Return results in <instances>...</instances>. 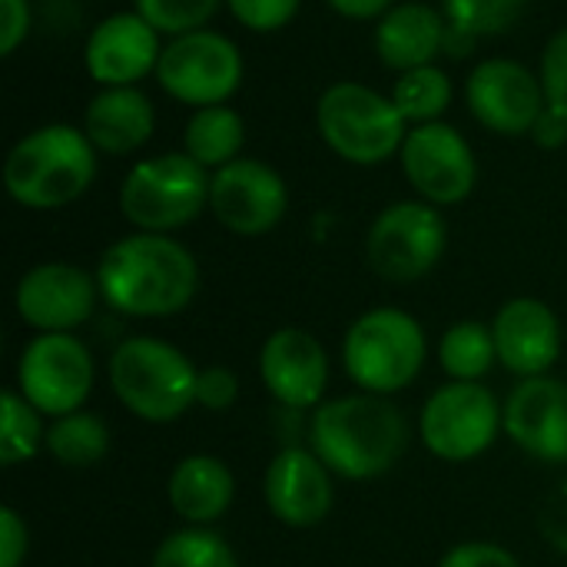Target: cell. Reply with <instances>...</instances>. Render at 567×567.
Segmentation results:
<instances>
[{"label":"cell","instance_id":"6da1fadb","mask_svg":"<svg viewBox=\"0 0 567 567\" xmlns=\"http://www.w3.org/2000/svg\"><path fill=\"white\" fill-rule=\"evenodd\" d=\"M96 286L103 302L123 316L166 319L193 302L199 266L183 243L163 233H136L103 252Z\"/></svg>","mask_w":567,"mask_h":567},{"label":"cell","instance_id":"7a4b0ae2","mask_svg":"<svg viewBox=\"0 0 567 567\" xmlns=\"http://www.w3.org/2000/svg\"><path fill=\"white\" fill-rule=\"evenodd\" d=\"M405 445L409 422L385 395L355 392L312 409L309 449L346 482H369L392 472Z\"/></svg>","mask_w":567,"mask_h":567},{"label":"cell","instance_id":"3957f363","mask_svg":"<svg viewBox=\"0 0 567 567\" xmlns=\"http://www.w3.org/2000/svg\"><path fill=\"white\" fill-rule=\"evenodd\" d=\"M199 369L166 339L133 336L110 355V385L126 412L143 422L166 425L196 405Z\"/></svg>","mask_w":567,"mask_h":567},{"label":"cell","instance_id":"277c9868","mask_svg":"<svg viewBox=\"0 0 567 567\" xmlns=\"http://www.w3.org/2000/svg\"><path fill=\"white\" fill-rule=\"evenodd\" d=\"M93 143L66 123L23 136L3 163L7 193L27 209H60L80 199L93 183Z\"/></svg>","mask_w":567,"mask_h":567},{"label":"cell","instance_id":"5b68a950","mask_svg":"<svg viewBox=\"0 0 567 567\" xmlns=\"http://www.w3.org/2000/svg\"><path fill=\"white\" fill-rule=\"evenodd\" d=\"M429 359V339L415 316L382 306L362 312L346 339H342V365L346 375L359 385V392L395 395L409 389Z\"/></svg>","mask_w":567,"mask_h":567},{"label":"cell","instance_id":"8992f818","mask_svg":"<svg viewBox=\"0 0 567 567\" xmlns=\"http://www.w3.org/2000/svg\"><path fill=\"white\" fill-rule=\"evenodd\" d=\"M209 186L206 166L189 153H166L130 169L120 189V209L140 233H169L209 206Z\"/></svg>","mask_w":567,"mask_h":567},{"label":"cell","instance_id":"52a82bcc","mask_svg":"<svg viewBox=\"0 0 567 567\" xmlns=\"http://www.w3.org/2000/svg\"><path fill=\"white\" fill-rule=\"evenodd\" d=\"M505 429V405L482 382H445L422 409L419 435L442 462H475Z\"/></svg>","mask_w":567,"mask_h":567},{"label":"cell","instance_id":"ba28073f","mask_svg":"<svg viewBox=\"0 0 567 567\" xmlns=\"http://www.w3.org/2000/svg\"><path fill=\"white\" fill-rule=\"evenodd\" d=\"M319 130L349 163L372 166L405 143V120L392 100L362 83H336L319 100Z\"/></svg>","mask_w":567,"mask_h":567},{"label":"cell","instance_id":"9c48e42d","mask_svg":"<svg viewBox=\"0 0 567 567\" xmlns=\"http://www.w3.org/2000/svg\"><path fill=\"white\" fill-rule=\"evenodd\" d=\"M93 375V355L73 332H37L17 359V392L47 419L80 412Z\"/></svg>","mask_w":567,"mask_h":567},{"label":"cell","instance_id":"30bf717a","mask_svg":"<svg viewBox=\"0 0 567 567\" xmlns=\"http://www.w3.org/2000/svg\"><path fill=\"white\" fill-rule=\"evenodd\" d=\"M449 243L439 209L425 203H395L369 229V266L389 282H415L435 269Z\"/></svg>","mask_w":567,"mask_h":567},{"label":"cell","instance_id":"8fae6325","mask_svg":"<svg viewBox=\"0 0 567 567\" xmlns=\"http://www.w3.org/2000/svg\"><path fill=\"white\" fill-rule=\"evenodd\" d=\"M163 90L189 106H219L243 80V56L223 33H179L156 63Z\"/></svg>","mask_w":567,"mask_h":567},{"label":"cell","instance_id":"7c38bea8","mask_svg":"<svg viewBox=\"0 0 567 567\" xmlns=\"http://www.w3.org/2000/svg\"><path fill=\"white\" fill-rule=\"evenodd\" d=\"M209 206L229 233L262 236L286 216L289 193L272 166L259 159H233L216 169Z\"/></svg>","mask_w":567,"mask_h":567},{"label":"cell","instance_id":"4fadbf2b","mask_svg":"<svg viewBox=\"0 0 567 567\" xmlns=\"http://www.w3.org/2000/svg\"><path fill=\"white\" fill-rule=\"evenodd\" d=\"M100 286L80 266L43 262L33 266L13 292L17 316L37 332H73L93 316Z\"/></svg>","mask_w":567,"mask_h":567},{"label":"cell","instance_id":"5bb4252c","mask_svg":"<svg viewBox=\"0 0 567 567\" xmlns=\"http://www.w3.org/2000/svg\"><path fill=\"white\" fill-rule=\"evenodd\" d=\"M259 379L279 405L319 409L329 389L326 346L299 326H282L259 349Z\"/></svg>","mask_w":567,"mask_h":567},{"label":"cell","instance_id":"9a60e30c","mask_svg":"<svg viewBox=\"0 0 567 567\" xmlns=\"http://www.w3.org/2000/svg\"><path fill=\"white\" fill-rule=\"evenodd\" d=\"M402 166L409 183L439 206L462 203L475 189V156L468 143L442 123H422L405 136Z\"/></svg>","mask_w":567,"mask_h":567},{"label":"cell","instance_id":"2e32d148","mask_svg":"<svg viewBox=\"0 0 567 567\" xmlns=\"http://www.w3.org/2000/svg\"><path fill=\"white\" fill-rule=\"evenodd\" d=\"M468 110L495 133L522 136L545 116V90L515 60H485L468 76Z\"/></svg>","mask_w":567,"mask_h":567},{"label":"cell","instance_id":"e0dca14e","mask_svg":"<svg viewBox=\"0 0 567 567\" xmlns=\"http://www.w3.org/2000/svg\"><path fill=\"white\" fill-rule=\"evenodd\" d=\"M505 435L545 465H567V382L522 379L505 402Z\"/></svg>","mask_w":567,"mask_h":567},{"label":"cell","instance_id":"ac0fdd59","mask_svg":"<svg viewBox=\"0 0 567 567\" xmlns=\"http://www.w3.org/2000/svg\"><path fill=\"white\" fill-rule=\"evenodd\" d=\"M262 495L276 522L316 528L329 518L336 502L332 472L312 449H282L266 468Z\"/></svg>","mask_w":567,"mask_h":567},{"label":"cell","instance_id":"d6986e66","mask_svg":"<svg viewBox=\"0 0 567 567\" xmlns=\"http://www.w3.org/2000/svg\"><path fill=\"white\" fill-rule=\"evenodd\" d=\"M492 336L498 362L518 379L548 375L561 359V322L542 299L522 296L505 302L492 322Z\"/></svg>","mask_w":567,"mask_h":567},{"label":"cell","instance_id":"ffe728a7","mask_svg":"<svg viewBox=\"0 0 567 567\" xmlns=\"http://www.w3.org/2000/svg\"><path fill=\"white\" fill-rule=\"evenodd\" d=\"M159 63L156 30L140 13L106 17L86 43L90 76L106 86H130Z\"/></svg>","mask_w":567,"mask_h":567},{"label":"cell","instance_id":"44dd1931","mask_svg":"<svg viewBox=\"0 0 567 567\" xmlns=\"http://www.w3.org/2000/svg\"><path fill=\"white\" fill-rule=\"evenodd\" d=\"M166 495L173 512L186 525L209 528L229 512L236 498V478L229 465L216 455H186L183 462H176Z\"/></svg>","mask_w":567,"mask_h":567},{"label":"cell","instance_id":"7402d4cb","mask_svg":"<svg viewBox=\"0 0 567 567\" xmlns=\"http://www.w3.org/2000/svg\"><path fill=\"white\" fill-rule=\"evenodd\" d=\"M83 130L96 150L123 156V153H130L150 140L153 106L133 86H106L100 96L90 100Z\"/></svg>","mask_w":567,"mask_h":567},{"label":"cell","instance_id":"603a6c76","mask_svg":"<svg viewBox=\"0 0 567 567\" xmlns=\"http://www.w3.org/2000/svg\"><path fill=\"white\" fill-rule=\"evenodd\" d=\"M445 43V20L425 3H399L389 10L375 30V50L392 70L432 66V56Z\"/></svg>","mask_w":567,"mask_h":567},{"label":"cell","instance_id":"cb8c5ba5","mask_svg":"<svg viewBox=\"0 0 567 567\" xmlns=\"http://www.w3.org/2000/svg\"><path fill=\"white\" fill-rule=\"evenodd\" d=\"M43 449L63 468H93L110 452V429L93 412H70L47 425Z\"/></svg>","mask_w":567,"mask_h":567},{"label":"cell","instance_id":"d4e9b609","mask_svg":"<svg viewBox=\"0 0 567 567\" xmlns=\"http://www.w3.org/2000/svg\"><path fill=\"white\" fill-rule=\"evenodd\" d=\"M495 362H498V349H495L492 326L465 319L442 332L439 365L452 382H478L492 372Z\"/></svg>","mask_w":567,"mask_h":567},{"label":"cell","instance_id":"484cf974","mask_svg":"<svg viewBox=\"0 0 567 567\" xmlns=\"http://www.w3.org/2000/svg\"><path fill=\"white\" fill-rule=\"evenodd\" d=\"M243 146V116L229 106H203L186 126V153L199 166H226Z\"/></svg>","mask_w":567,"mask_h":567},{"label":"cell","instance_id":"4316f807","mask_svg":"<svg viewBox=\"0 0 567 567\" xmlns=\"http://www.w3.org/2000/svg\"><path fill=\"white\" fill-rule=\"evenodd\" d=\"M43 415L17 389H7L0 399V462L7 468L30 462L43 449Z\"/></svg>","mask_w":567,"mask_h":567},{"label":"cell","instance_id":"83f0119b","mask_svg":"<svg viewBox=\"0 0 567 567\" xmlns=\"http://www.w3.org/2000/svg\"><path fill=\"white\" fill-rule=\"evenodd\" d=\"M150 567H239V558L213 528L186 525L183 532H173L166 542H159Z\"/></svg>","mask_w":567,"mask_h":567},{"label":"cell","instance_id":"f1b7e54d","mask_svg":"<svg viewBox=\"0 0 567 567\" xmlns=\"http://www.w3.org/2000/svg\"><path fill=\"white\" fill-rule=\"evenodd\" d=\"M452 100V83L439 66H419L399 76L395 90H392V103L402 113V120L412 123H432L439 113H445Z\"/></svg>","mask_w":567,"mask_h":567},{"label":"cell","instance_id":"f546056e","mask_svg":"<svg viewBox=\"0 0 567 567\" xmlns=\"http://www.w3.org/2000/svg\"><path fill=\"white\" fill-rule=\"evenodd\" d=\"M528 0H445V13L452 20V33L468 40L508 30Z\"/></svg>","mask_w":567,"mask_h":567},{"label":"cell","instance_id":"4dcf8cb0","mask_svg":"<svg viewBox=\"0 0 567 567\" xmlns=\"http://www.w3.org/2000/svg\"><path fill=\"white\" fill-rule=\"evenodd\" d=\"M216 7L219 0H136V13L159 33H193Z\"/></svg>","mask_w":567,"mask_h":567},{"label":"cell","instance_id":"1f68e13d","mask_svg":"<svg viewBox=\"0 0 567 567\" xmlns=\"http://www.w3.org/2000/svg\"><path fill=\"white\" fill-rule=\"evenodd\" d=\"M542 90H545V113L567 126V27L551 37L542 56Z\"/></svg>","mask_w":567,"mask_h":567},{"label":"cell","instance_id":"d6a6232c","mask_svg":"<svg viewBox=\"0 0 567 567\" xmlns=\"http://www.w3.org/2000/svg\"><path fill=\"white\" fill-rule=\"evenodd\" d=\"M239 399V379L233 369L226 365H209L199 369L196 379V405L209 409V412H229Z\"/></svg>","mask_w":567,"mask_h":567},{"label":"cell","instance_id":"836d02e7","mask_svg":"<svg viewBox=\"0 0 567 567\" xmlns=\"http://www.w3.org/2000/svg\"><path fill=\"white\" fill-rule=\"evenodd\" d=\"M229 10L249 30H279L299 10V0H229Z\"/></svg>","mask_w":567,"mask_h":567},{"label":"cell","instance_id":"e575fe53","mask_svg":"<svg viewBox=\"0 0 567 567\" xmlns=\"http://www.w3.org/2000/svg\"><path fill=\"white\" fill-rule=\"evenodd\" d=\"M439 567H522V561L495 542H462L442 555Z\"/></svg>","mask_w":567,"mask_h":567},{"label":"cell","instance_id":"d590c367","mask_svg":"<svg viewBox=\"0 0 567 567\" xmlns=\"http://www.w3.org/2000/svg\"><path fill=\"white\" fill-rule=\"evenodd\" d=\"M30 551V532L13 508H0V567H20Z\"/></svg>","mask_w":567,"mask_h":567},{"label":"cell","instance_id":"8d00e7d4","mask_svg":"<svg viewBox=\"0 0 567 567\" xmlns=\"http://www.w3.org/2000/svg\"><path fill=\"white\" fill-rule=\"evenodd\" d=\"M30 27L27 0H0V53H13Z\"/></svg>","mask_w":567,"mask_h":567},{"label":"cell","instance_id":"74e56055","mask_svg":"<svg viewBox=\"0 0 567 567\" xmlns=\"http://www.w3.org/2000/svg\"><path fill=\"white\" fill-rule=\"evenodd\" d=\"M339 13L346 17H355V20H365V17H375L382 13L392 0H329Z\"/></svg>","mask_w":567,"mask_h":567}]
</instances>
